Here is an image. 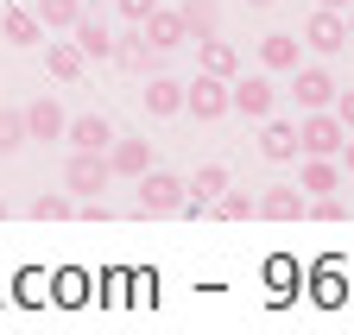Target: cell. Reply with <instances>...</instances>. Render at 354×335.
Instances as JSON below:
<instances>
[{
    "label": "cell",
    "mask_w": 354,
    "mask_h": 335,
    "mask_svg": "<svg viewBox=\"0 0 354 335\" xmlns=\"http://www.w3.org/2000/svg\"><path fill=\"white\" fill-rule=\"evenodd\" d=\"M140 38H146L152 51H177L190 32H184V19H177V7H152V13L140 19Z\"/></svg>",
    "instance_id": "cell-10"
},
{
    "label": "cell",
    "mask_w": 354,
    "mask_h": 335,
    "mask_svg": "<svg viewBox=\"0 0 354 335\" xmlns=\"http://www.w3.org/2000/svg\"><path fill=\"white\" fill-rule=\"evenodd\" d=\"M19 114H26V140H64V120H70V114H64V108H57L51 95L26 102Z\"/></svg>",
    "instance_id": "cell-13"
},
{
    "label": "cell",
    "mask_w": 354,
    "mask_h": 335,
    "mask_svg": "<svg viewBox=\"0 0 354 335\" xmlns=\"http://www.w3.org/2000/svg\"><path fill=\"white\" fill-rule=\"evenodd\" d=\"M247 7H272V0H247Z\"/></svg>",
    "instance_id": "cell-34"
},
{
    "label": "cell",
    "mask_w": 354,
    "mask_h": 335,
    "mask_svg": "<svg viewBox=\"0 0 354 335\" xmlns=\"http://www.w3.org/2000/svg\"><path fill=\"white\" fill-rule=\"evenodd\" d=\"M228 108L234 114H247V120H266V114H272L279 108V89H272V76H228Z\"/></svg>",
    "instance_id": "cell-3"
},
{
    "label": "cell",
    "mask_w": 354,
    "mask_h": 335,
    "mask_svg": "<svg viewBox=\"0 0 354 335\" xmlns=\"http://www.w3.org/2000/svg\"><path fill=\"white\" fill-rule=\"evenodd\" d=\"M108 57H114V64H120L127 76H152L165 51H152V45H146V38H140V26H133L127 38H114V51H108Z\"/></svg>",
    "instance_id": "cell-11"
},
{
    "label": "cell",
    "mask_w": 354,
    "mask_h": 335,
    "mask_svg": "<svg viewBox=\"0 0 354 335\" xmlns=\"http://www.w3.org/2000/svg\"><path fill=\"white\" fill-rule=\"evenodd\" d=\"M196 64L209 70V76H221V82H228V76H241V51L228 45V38H196Z\"/></svg>",
    "instance_id": "cell-17"
},
{
    "label": "cell",
    "mask_w": 354,
    "mask_h": 335,
    "mask_svg": "<svg viewBox=\"0 0 354 335\" xmlns=\"http://www.w3.org/2000/svg\"><path fill=\"white\" fill-rule=\"evenodd\" d=\"M190 190V202H184V216H203V209L221 196V190H228V164H196V178L184 184Z\"/></svg>",
    "instance_id": "cell-15"
},
{
    "label": "cell",
    "mask_w": 354,
    "mask_h": 335,
    "mask_svg": "<svg viewBox=\"0 0 354 335\" xmlns=\"http://www.w3.org/2000/svg\"><path fill=\"white\" fill-rule=\"evenodd\" d=\"M329 108H335V120H342V127L354 133V89H335V102H329Z\"/></svg>",
    "instance_id": "cell-30"
},
{
    "label": "cell",
    "mask_w": 354,
    "mask_h": 335,
    "mask_svg": "<svg viewBox=\"0 0 354 335\" xmlns=\"http://www.w3.org/2000/svg\"><path fill=\"white\" fill-rule=\"evenodd\" d=\"M140 184V216H184V202H190V190H184V178H171V171H140L133 178Z\"/></svg>",
    "instance_id": "cell-2"
},
{
    "label": "cell",
    "mask_w": 354,
    "mask_h": 335,
    "mask_svg": "<svg viewBox=\"0 0 354 335\" xmlns=\"http://www.w3.org/2000/svg\"><path fill=\"white\" fill-rule=\"evenodd\" d=\"M297 64H304V38L297 32H266L259 38V70L266 76H291Z\"/></svg>",
    "instance_id": "cell-8"
},
{
    "label": "cell",
    "mask_w": 354,
    "mask_h": 335,
    "mask_svg": "<svg viewBox=\"0 0 354 335\" xmlns=\"http://www.w3.org/2000/svg\"><path fill=\"white\" fill-rule=\"evenodd\" d=\"M253 216H266V222H297L304 216V190L297 184H279V190L253 196Z\"/></svg>",
    "instance_id": "cell-16"
},
{
    "label": "cell",
    "mask_w": 354,
    "mask_h": 335,
    "mask_svg": "<svg viewBox=\"0 0 354 335\" xmlns=\"http://www.w3.org/2000/svg\"><path fill=\"white\" fill-rule=\"evenodd\" d=\"M108 171L114 178H140V171H152V140H108Z\"/></svg>",
    "instance_id": "cell-12"
},
{
    "label": "cell",
    "mask_w": 354,
    "mask_h": 335,
    "mask_svg": "<svg viewBox=\"0 0 354 335\" xmlns=\"http://www.w3.org/2000/svg\"><path fill=\"white\" fill-rule=\"evenodd\" d=\"M82 7H102V0H82Z\"/></svg>",
    "instance_id": "cell-36"
},
{
    "label": "cell",
    "mask_w": 354,
    "mask_h": 335,
    "mask_svg": "<svg viewBox=\"0 0 354 335\" xmlns=\"http://www.w3.org/2000/svg\"><path fill=\"white\" fill-rule=\"evenodd\" d=\"M317 7H335V13H342V7H354V0H317Z\"/></svg>",
    "instance_id": "cell-33"
},
{
    "label": "cell",
    "mask_w": 354,
    "mask_h": 335,
    "mask_svg": "<svg viewBox=\"0 0 354 335\" xmlns=\"http://www.w3.org/2000/svg\"><path fill=\"white\" fill-rule=\"evenodd\" d=\"M184 114H196V120H221V114H228V82L209 76V70H196V82H184Z\"/></svg>",
    "instance_id": "cell-5"
},
{
    "label": "cell",
    "mask_w": 354,
    "mask_h": 335,
    "mask_svg": "<svg viewBox=\"0 0 354 335\" xmlns=\"http://www.w3.org/2000/svg\"><path fill=\"white\" fill-rule=\"evenodd\" d=\"M32 13H38L44 32H70L76 13H82V0H32Z\"/></svg>",
    "instance_id": "cell-24"
},
{
    "label": "cell",
    "mask_w": 354,
    "mask_h": 335,
    "mask_svg": "<svg viewBox=\"0 0 354 335\" xmlns=\"http://www.w3.org/2000/svg\"><path fill=\"white\" fill-rule=\"evenodd\" d=\"M114 7H120V19H127V26H140V19L158 7V0H114Z\"/></svg>",
    "instance_id": "cell-29"
},
{
    "label": "cell",
    "mask_w": 354,
    "mask_h": 335,
    "mask_svg": "<svg viewBox=\"0 0 354 335\" xmlns=\"http://www.w3.org/2000/svg\"><path fill=\"white\" fill-rule=\"evenodd\" d=\"M335 89H342V82H335L323 64H297V70H291V95H297V108H329Z\"/></svg>",
    "instance_id": "cell-7"
},
{
    "label": "cell",
    "mask_w": 354,
    "mask_h": 335,
    "mask_svg": "<svg viewBox=\"0 0 354 335\" xmlns=\"http://www.w3.org/2000/svg\"><path fill=\"white\" fill-rule=\"evenodd\" d=\"M304 216H317V222H342V202H335V196H310V202H304Z\"/></svg>",
    "instance_id": "cell-28"
},
{
    "label": "cell",
    "mask_w": 354,
    "mask_h": 335,
    "mask_svg": "<svg viewBox=\"0 0 354 335\" xmlns=\"http://www.w3.org/2000/svg\"><path fill=\"white\" fill-rule=\"evenodd\" d=\"M177 19H184V32H190V38L221 32V7H215V0H177Z\"/></svg>",
    "instance_id": "cell-23"
},
{
    "label": "cell",
    "mask_w": 354,
    "mask_h": 335,
    "mask_svg": "<svg viewBox=\"0 0 354 335\" xmlns=\"http://www.w3.org/2000/svg\"><path fill=\"white\" fill-rule=\"evenodd\" d=\"M304 45L317 51V57H335V51L348 45V19H342L335 7H317V13L304 19Z\"/></svg>",
    "instance_id": "cell-6"
},
{
    "label": "cell",
    "mask_w": 354,
    "mask_h": 335,
    "mask_svg": "<svg viewBox=\"0 0 354 335\" xmlns=\"http://www.w3.org/2000/svg\"><path fill=\"white\" fill-rule=\"evenodd\" d=\"M19 146H26V114L19 108H0V158L19 152Z\"/></svg>",
    "instance_id": "cell-27"
},
{
    "label": "cell",
    "mask_w": 354,
    "mask_h": 335,
    "mask_svg": "<svg viewBox=\"0 0 354 335\" xmlns=\"http://www.w3.org/2000/svg\"><path fill=\"white\" fill-rule=\"evenodd\" d=\"M70 38H76V51H82V57H95V64H102V57L114 51V32H108L102 19H88V13H76V26H70Z\"/></svg>",
    "instance_id": "cell-20"
},
{
    "label": "cell",
    "mask_w": 354,
    "mask_h": 335,
    "mask_svg": "<svg viewBox=\"0 0 354 335\" xmlns=\"http://www.w3.org/2000/svg\"><path fill=\"white\" fill-rule=\"evenodd\" d=\"M64 140H70L76 152H108L114 120H108V114H70V120H64Z\"/></svg>",
    "instance_id": "cell-9"
},
{
    "label": "cell",
    "mask_w": 354,
    "mask_h": 335,
    "mask_svg": "<svg viewBox=\"0 0 354 335\" xmlns=\"http://www.w3.org/2000/svg\"><path fill=\"white\" fill-rule=\"evenodd\" d=\"M0 38H7V45H38V38H44V26H38V13L32 7H7V13H0Z\"/></svg>",
    "instance_id": "cell-22"
},
{
    "label": "cell",
    "mask_w": 354,
    "mask_h": 335,
    "mask_svg": "<svg viewBox=\"0 0 354 335\" xmlns=\"http://www.w3.org/2000/svg\"><path fill=\"white\" fill-rule=\"evenodd\" d=\"M342 140H348V127L335 120V108H304V120H297V152H310V158H335Z\"/></svg>",
    "instance_id": "cell-1"
},
{
    "label": "cell",
    "mask_w": 354,
    "mask_h": 335,
    "mask_svg": "<svg viewBox=\"0 0 354 335\" xmlns=\"http://www.w3.org/2000/svg\"><path fill=\"white\" fill-rule=\"evenodd\" d=\"M335 164H342V171H348V178H354V133H348V140H342V152H335Z\"/></svg>",
    "instance_id": "cell-31"
},
{
    "label": "cell",
    "mask_w": 354,
    "mask_h": 335,
    "mask_svg": "<svg viewBox=\"0 0 354 335\" xmlns=\"http://www.w3.org/2000/svg\"><path fill=\"white\" fill-rule=\"evenodd\" d=\"M209 216H221V222H247V216H253V196H247V190H221V196L209 202Z\"/></svg>",
    "instance_id": "cell-26"
},
{
    "label": "cell",
    "mask_w": 354,
    "mask_h": 335,
    "mask_svg": "<svg viewBox=\"0 0 354 335\" xmlns=\"http://www.w3.org/2000/svg\"><path fill=\"white\" fill-rule=\"evenodd\" d=\"M140 95H146V114H158V120H165V114H184V82H177V76H158V70H152Z\"/></svg>",
    "instance_id": "cell-18"
},
{
    "label": "cell",
    "mask_w": 354,
    "mask_h": 335,
    "mask_svg": "<svg viewBox=\"0 0 354 335\" xmlns=\"http://www.w3.org/2000/svg\"><path fill=\"white\" fill-rule=\"evenodd\" d=\"M297 190H310V196H329V190H342V164H335V158H310V152H304Z\"/></svg>",
    "instance_id": "cell-21"
},
{
    "label": "cell",
    "mask_w": 354,
    "mask_h": 335,
    "mask_svg": "<svg viewBox=\"0 0 354 335\" xmlns=\"http://www.w3.org/2000/svg\"><path fill=\"white\" fill-rule=\"evenodd\" d=\"M259 158H272V164L297 158V120H272V114H266L259 120Z\"/></svg>",
    "instance_id": "cell-14"
},
{
    "label": "cell",
    "mask_w": 354,
    "mask_h": 335,
    "mask_svg": "<svg viewBox=\"0 0 354 335\" xmlns=\"http://www.w3.org/2000/svg\"><path fill=\"white\" fill-rule=\"evenodd\" d=\"M108 184H114L108 152H70V164H64V190L70 196H102Z\"/></svg>",
    "instance_id": "cell-4"
},
{
    "label": "cell",
    "mask_w": 354,
    "mask_h": 335,
    "mask_svg": "<svg viewBox=\"0 0 354 335\" xmlns=\"http://www.w3.org/2000/svg\"><path fill=\"white\" fill-rule=\"evenodd\" d=\"M44 70H51L57 82H76L88 70V57L76 51V38H51V45H44Z\"/></svg>",
    "instance_id": "cell-19"
},
{
    "label": "cell",
    "mask_w": 354,
    "mask_h": 335,
    "mask_svg": "<svg viewBox=\"0 0 354 335\" xmlns=\"http://www.w3.org/2000/svg\"><path fill=\"white\" fill-rule=\"evenodd\" d=\"M342 19H348V45H354V7H342Z\"/></svg>",
    "instance_id": "cell-32"
},
{
    "label": "cell",
    "mask_w": 354,
    "mask_h": 335,
    "mask_svg": "<svg viewBox=\"0 0 354 335\" xmlns=\"http://www.w3.org/2000/svg\"><path fill=\"white\" fill-rule=\"evenodd\" d=\"M32 216H38V222H64V216H76V196L44 190V196H32Z\"/></svg>",
    "instance_id": "cell-25"
},
{
    "label": "cell",
    "mask_w": 354,
    "mask_h": 335,
    "mask_svg": "<svg viewBox=\"0 0 354 335\" xmlns=\"http://www.w3.org/2000/svg\"><path fill=\"white\" fill-rule=\"evenodd\" d=\"M0 216H7V196H0Z\"/></svg>",
    "instance_id": "cell-35"
}]
</instances>
